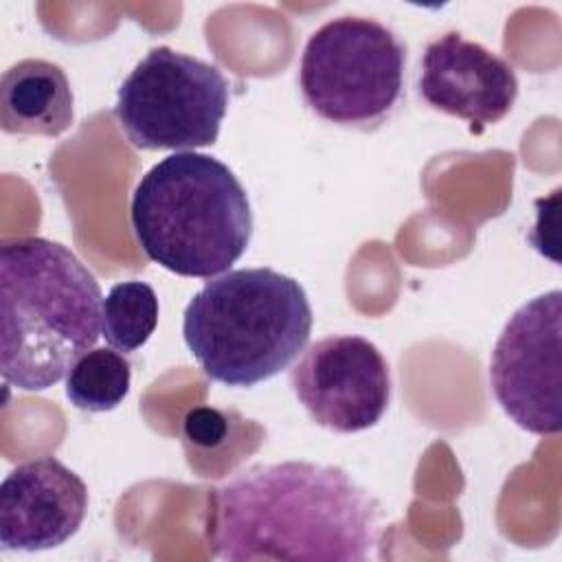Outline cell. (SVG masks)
<instances>
[{
  "label": "cell",
  "mask_w": 562,
  "mask_h": 562,
  "mask_svg": "<svg viewBox=\"0 0 562 562\" xmlns=\"http://www.w3.org/2000/svg\"><path fill=\"white\" fill-rule=\"evenodd\" d=\"M206 538L220 560L367 562L380 505L338 465L255 463L211 492Z\"/></svg>",
  "instance_id": "obj_1"
},
{
  "label": "cell",
  "mask_w": 562,
  "mask_h": 562,
  "mask_svg": "<svg viewBox=\"0 0 562 562\" xmlns=\"http://www.w3.org/2000/svg\"><path fill=\"white\" fill-rule=\"evenodd\" d=\"M103 294L64 244L18 237L0 248V373L20 391H46L101 336Z\"/></svg>",
  "instance_id": "obj_2"
},
{
  "label": "cell",
  "mask_w": 562,
  "mask_h": 562,
  "mask_svg": "<svg viewBox=\"0 0 562 562\" xmlns=\"http://www.w3.org/2000/svg\"><path fill=\"white\" fill-rule=\"evenodd\" d=\"M130 222L151 261L195 279L226 272L252 235L246 189L228 165L198 151H176L138 180Z\"/></svg>",
  "instance_id": "obj_3"
},
{
  "label": "cell",
  "mask_w": 562,
  "mask_h": 562,
  "mask_svg": "<svg viewBox=\"0 0 562 562\" xmlns=\"http://www.w3.org/2000/svg\"><path fill=\"white\" fill-rule=\"evenodd\" d=\"M312 334L303 285L272 268L228 270L189 301L182 336L213 382L248 389L292 364Z\"/></svg>",
  "instance_id": "obj_4"
},
{
  "label": "cell",
  "mask_w": 562,
  "mask_h": 562,
  "mask_svg": "<svg viewBox=\"0 0 562 562\" xmlns=\"http://www.w3.org/2000/svg\"><path fill=\"white\" fill-rule=\"evenodd\" d=\"M406 46L393 29L360 15L318 26L301 55L299 86L321 119L353 130H375L404 94Z\"/></svg>",
  "instance_id": "obj_5"
},
{
  "label": "cell",
  "mask_w": 562,
  "mask_h": 562,
  "mask_svg": "<svg viewBox=\"0 0 562 562\" xmlns=\"http://www.w3.org/2000/svg\"><path fill=\"white\" fill-rule=\"evenodd\" d=\"M228 101V81L217 66L156 46L123 79L114 116L136 149L193 151L217 140Z\"/></svg>",
  "instance_id": "obj_6"
},
{
  "label": "cell",
  "mask_w": 562,
  "mask_h": 562,
  "mask_svg": "<svg viewBox=\"0 0 562 562\" xmlns=\"http://www.w3.org/2000/svg\"><path fill=\"white\" fill-rule=\"evenodd\" d=\"M562 292L522 303L505 323L490 358V386L505 415L527 432L558 435Z\"/></svg>",
  "instance_id": "obj_7"
},
{
  "label": "cell",
  "mask_w": 562,
  "mask_h": 562,
  "mask_svg": "<svg viewBox=\"0 0 562 562\" xmlns=\"http://www.w3.org/2000/svg\"><path fill=\"white\" fill-rule=\"evenodd\" d=\"M290 384L312 422L345 435L375 426L391 402L386 358L356 334L310 345L292 367Z\"/></svg>",
  "instance_id": "obj_8"
},
{
  "label": "cell",
  "mask_w": 562,
  "mask_h": 562,
  "mask_svg": "<svg viewBox=\"0 0 562 562\" xmlns=\"http://www.w3.org/2000/svg\"><path fill=\"white\" fill-rule=\"evenodd\" d=\"M88 512L83 479L55 457L15 465L0 485V542L9 551H44L70 540Z\"/></svg>",
  "instance_id": "obj_9"
},
{
  "label": "cell",
  "mask_w": 562,
  "mask_h": 562,
  "mask_svg": "<svg viewBox=\"0 0 562 562\" xmlns=\"http://www.w3.org/2000/svg\"><path fill=\"white\" fill-rule=\"evenodd\" d=\"M422 99L450 116L492 125L518 97L514 66L479 42L448 31L432 40L422 55Z\"/></svg>",
  "instance_id": "obj_10"
},
{
  "label": "cell",
  "mask_w": 562,
  "mask_h": 562,
  "mask_svg": "<svg viewBox=\"0 0 562 562\" xmlns=\"http://www.w3.org/2000/svg\"><path fill=\"white\" fill-rule=\"evenodd\" d=\"M75 119V97L61 66L22 59L0 79V125L7 134L59 136Z\"/></svg>",
  "instance_id": "obj_11"
},
{
  "label": "cell",
  "mask_w": 562,
  "mask_h": 562,
  "mask_svg": "<svg viewBox=\"0 0 562 562\" xmlns=\"http://www.w3.org/2000/svg\"><path fill=\"white\" fill-rule=\"evenodd\" d=\"M130 384V360L114 349L94 347L70 367L66 375V397L79 411L105 413L127 397Z\"/></svg>",
  "instance_id": "obj_12"
},
{
  "label": "cell",
  "mask_w": 562,
  "mask_h": 562,
  "mask_svg": "<svg viewBox=\"0 0 562 562\" xmlns=\"http://www.w3.org/2000/svg\"><path fill=\"white\" fill-rule=\"evenodd\" d=\"M158 325V296L145 281H121L110 288L101 310V336L119 351L140 349Z\"/></svg>",
  "instance_id": "obj_13"
},
{
  "label": "cell",
  "mask_w": 562,
  "mask_h": 562,
  "mask_svg": "<svg viewBox=\"0 0 562 562\" xmlns=\"http://www.w3.org/2000/svg\"><path fill=\"white\" fill-rule=\"evenodd\" d=\"M184 430L200 446H215L226 435L224 417L213 408H195L184 419Z\"/></svg>",
  "instance_id": "obj_14"
}]
</instances>
